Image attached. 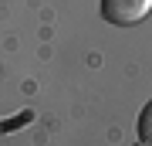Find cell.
<instances>
[{"instance_id":"cell-1","label":"cell","mask_w":152,"mask_h":146,"mask_svg":"<svg viewBox=\"0 0 152 146\" xmlns=\"http://www.w3.org/2000/svg\"><path fill=\"white\" fill-rule=\"evenodd\" d=\"M149 10H152V0H102V17L118 27H132L145 21Z\"/></svg>"},{"instance_id":"cell-2","label":"cell","mask_w":152,"mask_h":146,"mask_svg":"<svg viewBox=\"0 0 152 146\" xmlns=\"http://www.w3.org/2000/svg\"><path fill=\"white\" fill-rule=\"evenodd\" d=\"M139 143L152 146V102H145V109L139 112Z\"/></svg>"},{"instance_id":"cell-3","label":"cell","mask_w":152,"mask_h":146,"mask_svg":"<svg viewBox=\"0 0 152 146\" xmlns=\"http://www.w3.org/2000/svg\"><path fill=\"white\" fill-rule=\"evenodd\" d=\"M135 146H149V143H135Z\"/></svg>"}]
</instances>
